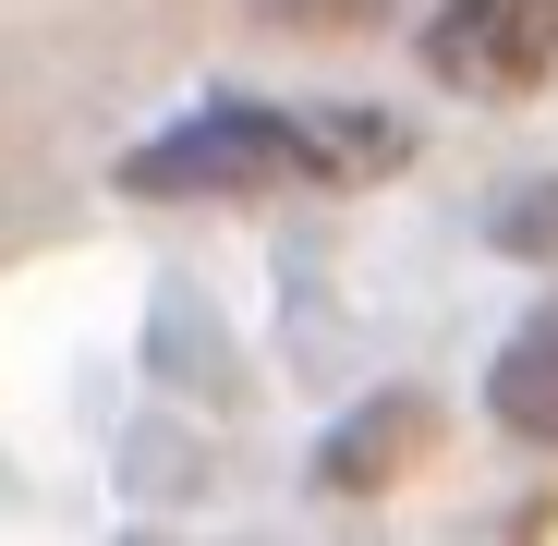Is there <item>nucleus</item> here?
<instances>
[{"mask_svg":"<svg viewBox=\"0 0 558 546\" xmlns=\"http://www.w3.org/2000/svg\"><path fill=\"white\" fill-rule=\"evenodd\" d=\"M304 182V110H195L122 158V195H255Z\"/></svg>","mask_w":558,"mask_h":546,"instance_id":"1","label":"nucleus"},{"mask_svg":"<svg viewBox=\"0 0 558 546\" xmlns=\"http://www.w3.org/2000/svg\"><path fill=\"white\" fill-rule=\"evenodd\" d=\"M425 73L449 98H522L558 73V0H437L425 13Z\"/></svg>","mask_w":558,"mask_h":546,"instance_id":"2","label":"nucleus"},{"mask_svg":"<svg viewBox=\"0 0 558 546\" xmlns=\"http://www.w3.org/2000/svg\"><path fill=\"white\" fill-rule=\"evenodd\" d=\"M486 413H498V437L558 449V304H534V316L498 340V364H486Z\"/></svg>","mask_w":558,"mask_h":546,"instance_id":"3","label":"nucleus"},{"mask_svg":"<svg viewBox=\"0 0 558 546\" xmlns=\"http://www.w3.org/2000/svg\"><path fill=\"white\" fill-rule=\"evenodd\" d=\"M413 437H425L413 401H364V413L340 425V449H328V486H377L389 462H413Z\"/></svg>","mask_w":558,"mask_h":546,"instance_id":"4","label":"nucleus"},{"mask_svg":"<svg viewBox=\"0 0 558 546\" xmlns=\"http://www.w3.org/2000/svg\"><path fill=\"white\" fill-rule=\"evenodd\" d=\"M267 13H304V25H352V13H377V0H267Z\"/></svg>","mask_w":558,"mask_h":546,"instance_id":"5","label":"nucleus"}]
</instances>
